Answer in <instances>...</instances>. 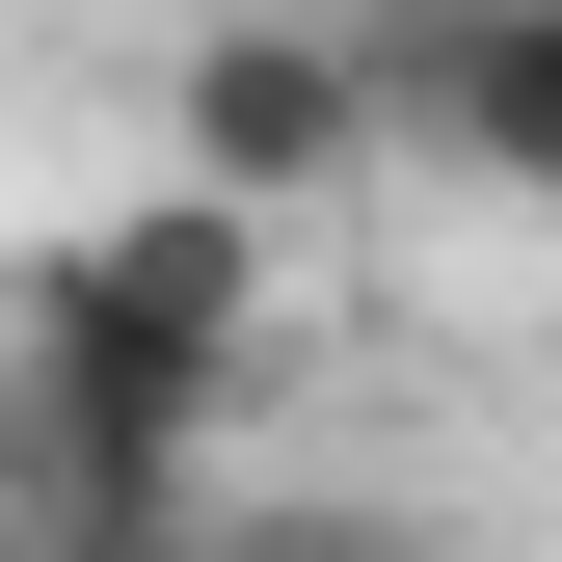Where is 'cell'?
Masks as SVG:
<instances>
[{"label": "cell", "mask_w": 562, "mask_h": 562, "mask_svg": "<svg viewBox=\"0 0 562 562\" xmlns=\"http://www.w3.org/2000/svg\"><path fill=\"white\" fill-rule=\"evenodd\" d=\"M241 348H268V241L188 215V188H134V215H81V241L27 268V375H81L108 429H188V456H215Z\"/></svg>", "instance_id": "obj_1"}, {"label": "cell", "mask_w": 562, "mask_h": 562, "mask_svg": "<svg viewBox=\"0 0 562 562\" xmlns=\"http://www.w3.org/2000/svg\"><path fill=\"white\" fill-rule=\"evenodd\" d=\"M161 188L241 215V241L348 215V188H375V54H348V27H188L161 54Z\"/></svg>", "instance_id": "obj_2"}, {"label": "cell", "mask_w": 562, "mask_h": 562, "mask_svg": "<svg viewBox=\"0 0 562 562\" xmlns=\"http://www.w3.org/2000/svg\"><path fill=\"white\" fill-rule=\"evenodd\" d=\"M375 161H456L562 215V0H456V27H375Z\"/></svg>", "instance_id": "obj_3"}, {"label": "cell", "mask_w": 562, "mask_h": 562, "mask_svg": "<svg viewBox=\"0 0 562 562\" xmlns=\"http://www.w3.org/2000/svg\"><path fill=\"white\" fill-rule=\"evenodd\" d=\"M188 562H456V536H429V509H215Z\"/></svg>", "instance_id": "obj_4"}, {"label": "cell", "mask_w": 562, "mask_h": 562, "mask_svg": "<svg viewBox=\"0 0 562 562\" xmlns=\"http://www.w3.org/2000/svg\"><path fill=\"white\" fill-rule=\"evenodd\" d=\"M0 562H27V536H0Z\"/></svg>", "instance_id": "obj_5"}]
</instances>
